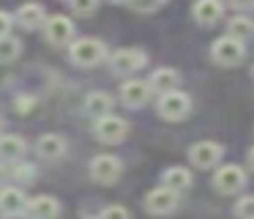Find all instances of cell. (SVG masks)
Returning a JSON list of instances; mask_svg holds the SVG:
<instances>
[{
    "label": "cell",
    "instance_id": "3",
    "mask_svg": "<svg viewBox=\"0 0 254 219\" xmlns=\"http://www.w3.org/2000/svg\"><path fill=\"white\" fill-rule=\"evenodd\" d=\"M191 110V99L181 91H170V93H161L159 99V115L167 120H183Z\"/></svg>",
    "mask_w": 254,
    "mask_h": 219
},
{
    "label": "cell",
    "instance_id": "24",
    "mask_svg": "<svg viewBox=\"0 0 254 219\" xmlns=\"http://www.w3.org/2000/svg\"><path fill=\"white\" fill-rule=\"evenodd\" d=\"M68 3H71V11L77 16H90L99 5V0H68Z\"/></svg>",
    "mask_w": 254,
    "mask_h": 219
},
{
    "label": "cell",
    "instance_id": "17",
    "mask_svg": "<svg viewBox=\"0 0 254 219\" xmlns=\"http://www.w3.org/2000/svg\"><path fill=\"white\" fill-rule=\"evenodd\" d=\"M150 88L159 93H170L178 88V82H181V74H178L175 69H156L153 74H150Z\"/></svg>",
    "mask_w": 254,
    "mask_h": 219
},
{
    "label": "cell",
    "instance_id": "5",
    "mask_svg": "<svg viewBox=\"0 0 254 219\" xmlns=\"http://www.w3.org/2000/svg\"><path fill=\"white\" fill-rule=\"evenodd\" d=\"M126 134H128V123H126L123 118L104 115V118L96 120V137H99L101 142H110V145H115V142H121Z\"/></svg>",
    "mask_w": 254,
    "mask_h": 219
},
{
    "label": "cell",
    "instance_id": "23",
    "mask_svg": "<svg viewBox=\"0 0 254 219\" xmlns=\"http://www.w3.org/2000/svg\"><path fill=\"white\" fill-rule=\"evenodd\" d=\"M235 214H238V219H254V195L241 197L235 206Z\"/></svg>",
    "mask_w": 254,
    "mask_h": 219
},
{
    "label": "cell",
    "instance_id": "10",
    "mask_svg": "<svg viewBox=\"0 0 254 219\" xmlns=\"http://www.w3.org/2000/svg\"><path fill=\"white\" fill-rule=\"evenodd\" d=\"M189 156H191V162L197 164V167H213V164L221 162V156H224V148H221L219 142L202 140V142H197V145H191Z\"/></svg>",
    "mask_w": 254,
    "mask_h": 219
},
{
    "label": "cell",
    "instance_id": "31",
    "mask_svg": "<svg viewBox=\"0 0 254 219\" xmlns=\"http://www.w3.org/2000/svg\"><path fill=\"white\" fill-rule=\"evenodd\" d=\"M8 178V173H6V167H3V164H0V184H3V181Z\"/></svg>",
    "mask_w": 254,
    "mask_h": 219
},
{
    "label": "cell",
    "instance_id": "4",
    "mask_svg": "<svg viewBox=\"0 0 254 219\" xmlns=\"http://www.w3.org/2000/svg\"><path fill=\"white\" fill-rule=\"evenodd\" d=\"M213 186L221 195H235V192H241L243 186H246V173H243L238 164H224V167L216 170Z\"/></svg>",
    "mask_w": 254,
    "mask_h": 219
},
{
    "label": "cell",
    "instance_id": "1",
    "mask_svg": "<svg viewBox=\"0 0 254 219\" xmlns=\"http://www.w3.org/2000/svg\"><path fill=\"white\" fill-rule=\"evenodd\" d=\"M104 55H107V49L99 38H77V41L71 44V60L77 66H85V69L101 63Z\"/></svg>",
    "mask_w": 254,
    "mask_h": 219
},
{
    "label": "cell",
    "instance_id": "27",
    "mask_svg": "<svg viewBox=\"0 0 254 219\" xmlns=\"http://www.w3.org/2000/svg\"><path fill=\"white\" fill-rule=\"evenodd\" d=\"M14 175L22 181H30L36 175V167H30V164H14Z\"/></svg>",
    "mask_w": 254,
    "mask_h": 219
},
{
    "label": "cell",
    "instance_id": "9",
    "mask_svg": "<svg viewBox=\"0 0 254 219\" xmlns=\"http://www.w3.org/2000/svg\"><path fill=\"white\" fill-rule=\"evenodd\" d=\"M145 208H148L150 214H172L178 208V192L167 189V186H159V189L148 192V197H145Z\"/></svg>",
    "mask_w": 254,
    "mask_h": 219
},
{
    "label": "cell",
    "instance_id": "13",
    "mask_svg": "<svg viewBox=\"0 0 254 219\" xmlns=\"http://www.w3.org/2000/svg\"><path fill=\"white\" fill-rule=\"evenodd\" d=\"M28 214L30 219H58L61 217V203L50 195H41L28 203Z\"/></svg>",
    "mask_w": 254,
    "mask_h": 219
},
{
    "label": "cell",
    "instance_id": "22",
    "mask_svg": "<svg viewBox=\"0 0 254 219\" xmlns=\"http://www.w3.org/2000/svg\"><path fill=\"white\" fill-rule=\"evenodd\" d=\"M22 52V41L14 36H0V63H11Z\"/></svg>",
    "mask_w": 254,
    "mask_h": 219
},
{
    "label": "cell",
    "instance_id": "12",
    "mask_svg": "<svg viewBox=\"0 0 254 219\" xmlns=\"http://www.w3.org/2000/svg\"><path fill=\"white\" fill-rule=\"evenodd\" d=\"M25 208H28V197H25L22 189H17V186H3L0 189V214L17 217Z\"/></svg>",
    "mask_w": 254,
    "mask_h": 219
},
{
    "label": "cell",
    "instance_id": "21",
    "mask_svg": "<svg viewBox=\"0 0 254 219\" xmlns=\"http://www.w3.org/2000/svg\"><path fill=\"white\" fill-rule=\"evenodd\" d=\"M227 36L238 38V41H246V38L254 36V19L249 16H232L230 19V33Z\"/></svg>",
    "mask_w": 254,
    "mask_h": 219
},
{
    "label": "cell",
    "instance_id": "14",
    "mask_svg": "<svg viewBox=\"0 0 254 219\" xmlns=\"http://www.w3.org/2000/svg\"><path fill=\"white\" fill-rule=\"evenodd\" d=\"M221 14H224V8H221L219 0H197L194 3V19L199 25H216L221 19Z\"/></svg>",
    "mask_w": 254,
    "mask_h": 219
},
{
    "label": "cell",
    "instance_id": "28",
    "mask_svg": "<svg viewBox=\"0 0 254 219\" xmlns=\"http://www.w3.org/2000/svg\"><path fill=\"white\" fill-rule=\"evenodd\" d=\"M8 30H11V16L0 11V36H8Z\"/></svg>",
    "mask_w": 254,
    "mask_h": 219
},
{
    "label": "cell",
    "instance_id": "32",
    "mask_svg": "<svg viewBox=\"0 0 254 219\" xmlns=\"http://www.w3.org/2000/svg\"><path fill=\"white\" fill-rule=\"evenodd\" d=\"M249 164H252V167H254V148H252V151H249Z\"/></svg>",
    "mask_w": 254,
    "mask_h": 219
},
{
    "label": "cell",
    "instance_id": "7",
    "mask_svg": "<svg viewBox=\"0 0 254 219\" xmlns=\"http://www.w3.org/2000/svg\"><path fill=\"white\" fill-rule=\"evenodd\" d=\"M121 170H123V164H121V159L118 156H96L93 162H90V175H93L99 184H115L118 178H121Z\"/></svg>",
    "mask_w": 254,
    "mask_h": 219
},
{
    "label": "cell",
    "instance_id": "19",
    "mask_svg": "<svg viewBox=\"0 0 254 219\" xmlns=\"http://www.w3.org/2000/svg\"><path fill=\"white\" fill-rule=\"evenodd\" d=\"M110 110H112V96H110V93L96 91V93H90V96L85 99V112L96 115V118H104V115H110Z\"/></svg>",
    "mask_w": 254,
    "mask_h": 219
},
{
    "label": "cell",
    "instance_id": "29",
    "mask_svg": "<svg viewBox=\"0 0 254 219\" xmlns=\"http://www.w3.org/2000/svg\"><path fill=\"white\" fill-rule=\"evenodd\" d=\"M17 107L19 112H30L28 107H36V99H17Z\"/></svg>",
    "mask_w": 254,
    "mask_h": 219
},
{
    "label": "cell",
    "instance_id": "25",
    "mask_svg": "<svg viewBox=\"0 0 254 219\" xmlns=\"http://www.w3.org/2000/svg\"><path fill=\"white\" fill-rule=\"evenodd\" d=\"M101 219H131V214H128V208L123 206H110L101 211Z\"/></svg>",
    "mask_w": 254,
    "mask_h": 219
},
{
    "label": "cell",
    "instance_id": "33",
    "mask_svg": "<svg viewBox=\"0 0 254 219\" xmlns=\"http://www.w3.org/2000/svg\"><path fill=\"white\" fill-rule=\"evenodd\" d=\"M112 3H131V0H112Z\"/></svg>",
    "mask_w": 254,
    "mask_h": 219
},
{
    "label": "cell",
    "instance_id": "16",
    "mask_svg": "<svg viewBox=\"0 0 254 219\" xmlns=\"http://www.w3.org/2000/svg\"><path fill=\"white\" fill-rule=\"evenodd\" d=\"M17 22L25 27V30H33V27H39V25H44V5H39V3H25V5H19V11H17Z\"/></svg>",
    "mask_w": 254,
    "mask_h": 219
},
{
    "label": "cell",
    "instance_id": "34",
    "mask_svg": "<svg viewBox=\"0 0 254 219\" xmlns=\"http://www.w3.org/2000/svg\"><path fill=\"white\" fill-rule=\"evenodd\" d=\"M0 126H3V115H0Z\"/></svg>",
    "mask_w": 254,
    "mask_h": 219
},
{
    "label": "cell",
    "instance_id": "20",
    "mask_svg": "<svg viewBox=\"0 0 254 219\" xmlns=\"http://www.w3.org/2000/svg\"><path fill=\"white\" fill-rule=\"evenodd\" d=\"M164 186L172 192H181V189H189L191 186V173L186 167H170L164 173Z\"/></svg>",
    "mask_w": 254,
    "mask_h": 219
},
{
    "label": "cell",
    "instance_id": "26",
    "mask_svg": "<svg viewBox=\"0 0 254 219\" xmlns=\"http://www.w3.org/2000/svg\"><path fill=\"white\" fill-rule=\"evenodd\" d=\"M167 0H131V8L134 11H156V8H161Z\"/></svg>",
    "mask_w": 254,
    "mask_h": 219
},
{
    "label": "cell",
    "instance_id": "8",
    "mask_svg": "<svg viewBox=\"0 0 254 219\" xmlns=\"http://www.w3.org/2000/svg\"><path fill=\"white\" fill-rule=\"evenodd\" d=\"M44 33H47V41H50V44H55V47H63V44L71 41L74 25H71V19H68V16L55 14V16H50V19L44 22Z\"/></svg>",
    "mask_w": 254,
    "mask_h": 219
},
{
    "label": "cell",
    "instance_id": "11",
    "mask_svg": "<svg viewBox=\"0 0 254 219\" xmlns=\"http://www.w3.org/2000/svg\"><path fill=\"white\" fill-rule=\"evenodd\" d=\"M150 93H153L150 82L128 80V82H123V88H121V102L126 104V107H142V104L150 99Z\"/></svg>",
    "mask_w": 254,
    "mask_h": 219
},
{
    "label": "cell",
    "instance_id": "30",
    "mask_svg": "<svg viewBox=\"0 0 254 219\" xmlns=\"http://www.w3.org/2000/svg\"><path fill=\"white\" fill-rule=\"evenodd\" d=\"M235 8H246V5H254V0H232Z\"/></svg>",
    "mask_w": 254,
    "mask_h": 219
},
{
    "label": "cell",
    "instance_id": "15",
    "mask_svg": "<svg viewBox=\"0 0 254 219\" xmlns=\"http://www.w3.org/2000/svg\"><path fill=\"white\" fill-rule=\"evenodd\" d=\"M63 151H66V142H63V137L58 134H44L39 137V142H36V153H39L41 159H61Z\"/></svg>",
    "mask_w": 254,
    "mask_h": 219
},
{
    "label": "cell",
    "instance_id": "6",
    "mask_svg": "<svg viewBox=\"0 0 254 219\" xmlns=\"http://www.w3.org/2000/svg\"><path fill=\"white\" fill-rule=\"evenodd\" d=\"M110 63H112V71H115V74H134V71H139L148 63V55H145L142 49H118Z\"/></svg>",
    "mask_w": 254,
    "mask_h": 219
},
{
    "label": "cell",
    "instance_id": "18",
    "mask_svg": "<svg viewBox=\"0 0 254 219\" xmlns=\"http://www.w3.org/2000/svg\"><path fill=\"white\" fill-rule=\"evenodd\" d=\"M25 140L17 134H3L0 137V159H6V162H19L25 153Z\"/></svg>",
    "mask_w": 254,
    "mask_h": 219
},
{
    "label": "cell",
    "instance_id": "2",
    "mask_svg": "<svg viewBox=\"0 0 254 219\" xmlns=\"http://www.w3.org/2000/svg\"><path fill=\"white\" fill-rule=\"evenodd\" d=\"M243 55H246L243 41H238V38H232V36L216 38L213 49H210V58H213L219 66H238L243 60Z\"/></svg>",
    "mask_w": 254,
    "mask_h": 219
}]
</instances>
